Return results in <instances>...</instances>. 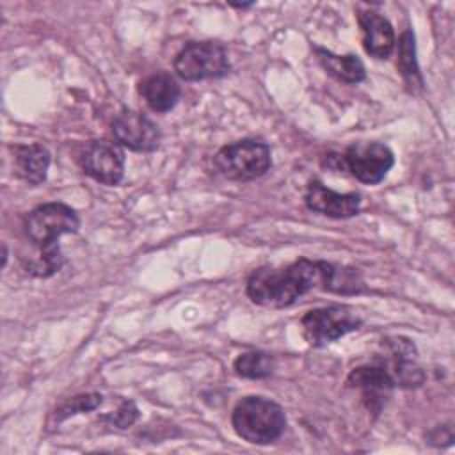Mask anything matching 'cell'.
Wrapping results in <instances>:
<instances>
[{
  "mask_svg": "<svg viewBox=\"0 0 455 455\" xmlns=\"http://www.w3.org/2000/svg\"><path fill=\"white\" fill-rule=\"evenodd\" d=\"M318 62L322 64V68L332 75L334 78H338L339 82L345 84H359L364 80L366 71L364 66L361 62V59L354 53L348 55H336L329 50L323 48H315Z\"/></svg>",
  "mask_w": 455,
  "mask_h": 455,
  "instance_id": "2e32d148",
  "label": "cell"
},
{
  "mask_svg": "<svg viewBox=\"0 0 455 455\" xmlns=\"http://www.w3.org/2000/svg\"><path fill=\"white\" fill-rule=\"evenodd\" d=\"M341 165L361 183H380L395 164L393 151L380 142H354L339 158Z\"/></svg>",
  "mask_w": 455,
  "mask_h": 455,
  "instance_id": "52a82bcc",
  "label": "cell"
},
{
  "mask_svg": "<svg viewBox=\"0 0 455 455\" xmlns=\"http://www.w3.org/2000/svg\"><path fill=\"white\" fill-rule=\"evenodd\" d=\"M347 384L350 387H357L363 391V398L368 402V407L373 411H379L389 391L393 389L395 382L389 375V371L382 364H368L354 368L347 379Z\"/></svg>",
  "mask_w": 455,
  "mask_h": 455,
  "instance_id": "7c38bea8",
  "label": "cell"
},
{
  "mask_svg": "<svg viewBox=\"0 0 455 455\" xmlns=\"http://www.w3.org/2000/svg\"><path fill=\"white\" fill-rule=\"evenodd\" d=\"M233 368L243 379H263L274 373L275 359L263 352H245L235 359Z\"/></svg>",
  "mask_w": 455,
  "mask_h": 455,
  "instance_id": "e0dca14e",
  "label": "cell"
},
{
  "mask_svg": "<svg viewBox=\"0 0 455 455\" xmlns=\"http://www.w3.org/2000/svg\"><path fill=\"white\" fill-rule=\"evenodd\" d=\"M363 320L347 306H329L307 311L302 320V336L313 347H323L359 329Z\"/></svg>",
  "mask_w": 455,
  "mask_h": 455,
  "instance_id": "8992f818",
  "label": "cell"
},
{
  "mask_svg": "<svg viewBox=\"0 0 455 455\" xmlns=\"http://www.w3.org/2000/svg\"><path fill=\"white\" fill-rule=\"evenodd\" d=\"M139 91L149 108L155 112H169L180 100V87L167 73H156L144 78Z\"/></svg>",
  "mask_w": 455,
  "mask_h": 455,
  "instance_id": "9a60e30c",
  "label": "cell"
},
{
  "mask_svg": "<svg viewBox=\"0 0 455 455\" xmlns=\"http://www.w3.org/2000/svg\"><path fill=\"white\" fill-rule=\"evenodd\" d=\"M229 69L226 50L213 41H192L174 59V71L187 82L224 76Z\"/></svg>",
  "mask_w": 455,
  "mask_h": 455,
  "instance_id": "5b68a950",
  "label": "cell"
},
{
  "mask_svg": "<svg viewBox=\"0 0 455 455\" xmlns=\"http://www.w3.org/2000/svg\"><path fill=\"white\" fill-rule=\"evenodd\" d=\"M23 265H25L27 272H30L37 277H50L62 265V254H60L59 243L37 247V252L34 256L23 258Z\"/></svg>",
  "mask_w": 455,
  "mask_h": 455,
  "instance_id": "d6986e66",
  "label": "cell"
},
{
  "mask_svg": "<svg viewBox=\"0 0 455 455\" xmlns=\"http://www.w3.org/2000/svg\"><path fill=\"white\" fill-rule=\"evenodd\" d=\"M398 69L402 76L405 78L407 85L411 87H421V75L416 62V46H414V36L411 30H405L400 36L398 43Z\"/></svg>",
  "mask_w": 455,
  "mask_h": 455,
  "instance_id": "ac0fdd59",
  "label": "cell"
},
{
  "mask_svg": "<svg viewBox=\"0 0 455 455\" xmlns=\"http://www.w3.org/2000/svg\"><path fill=\"white\" fill-rule=\"evenodd\" d=\"M217 171L231 181H251L263 176L272 165L270 148L256 139L228 144L213 156Z\"/></svg>",
  "mask_w": 455,
  "mask_h": 455,
  "instance_id": "3957f363",
  "label": "cell"
},
{
  "mask_svg": "<svg viewBox=\"0 0 455 455\" xmlns=\"http://www.w3.org/2000/svg\"><path fill=\"white\" fill-rule=\"evenodd\" d=\"M27 238L36 247L57 243L62 235L76 233L80 219L76 212L64 203H46L34 208L23 222Z\"/></svg>",
  "mask_w": 455,
  "mask_h": 455,
  "instance_id": "277c9868",
  "label": "cell"
},
{
  "mask_svg": "<svg viewBox=\"0 0 455 455\" xmlns=\"http://www.w3.org/2000/svg\"><path fill=\"white\" fill-rule=\"evenodd\" d=\"M116 142L132 151H155L160 144V130L155 121L135 110H123L112 123Z\"/></svg>",
  "mask_w": 455,
  "mask_h": 455,
  "instance_id": "ba28073f",
  "label": "cell"
},
{
  "mask_svg": "<svg viewBox=\"0 0 455 455\" xmlns=\"http://www.w3.org/2000/svg\"><path fill=\"white\" fill-rule=\"evenodd\" d=\"M327 261L300 258L284 268L261 267L247 279V297L263 307H288L313 288L325 286Z\"/></svg>",
  "mask_w": 455,
  "mask_h": 455,
  "instance_id": "6da1fadb",
  "label": "cell"
},
{
  "mask_svg": "<svg viewBox=\"0 0 455 455\" xmlns=\"http://www.w3.org/2000/svg\"><path fill=\"white\" fill-rule=\"evenodd\" d=\"M12 158H14V171L16 174L32 185H39L46 180L48 167H50V153L41 144H28V146H14Z\"/></svg>",
  "mask_w": 455,
  "mask_h": 455,
  "instance_id": "5bb4252c",
  "label": "cell"
},
{
  "mask_svg": "<svg viewBox=\"0 0 455 455\" xmlns=\"http://www.w3.org/2000/svg\"><path fill=\"white\" fill-rule=\"evenodd\" d=\"M357 20L366 53L375 59H387L395 50V32L391 23L373 11L359 12Z\"/></svg>",
  "mask_w": 455,
  "mask_h": 455,
  "instance_id": "4fadbf2b",
  "label": "cell"
},
{
  "mask_svg": "<svg viewBox=\"0 0 455 455\" xmlns=\"http://www.w3.org/2000/svg\"><path fill=\"white\" fill-rule=\"evenodd\" d=\"M137 416H139V411H137L135 403L133 402H123L121 407L114 414L105 416V419H108L112 425H116L119 428H126L137 419Z\"/></svg>",
  "mask_w": 455,
  "mask_h": 455,
  "instance_id": "44dd1931",
  "label": "cell"
},
{
  "mask_svg": "<svg viewBox=\"0 0 455 455\" xmlns=\"http://www.w3.org/2000/svg\"><path fill=\"white\" fill-rule=\"evenodd\" d=\"M306 206L316 213L332 217V219H348L359 213L361 210V196L355 192L339 194L320 181H311L304 194Z\"/></svg>",
  "mask_w": 455,
  "mask_h": 455,
  "instance_id": "8fae6325",
  "label": "cell"
},
{
  "mask_svg": "<svg viewBox=\"0 0 455 455\" xmlns=\"http://www.w3.org/2000/svg\"><path fill=\"white\" fill-rule=\"evenodd\" d=\"M238 437L251 444H270L286 428V416L279 403L265 396L242 398L231 414Z\"/></svg>",
  "mask_w": 455,
  "mask_h": 455,
  "instance_id": "7a4b0ae2",
  "label": "cell"
},
{
  "mask_svg": "<svg viewBox=\"0 0 455 455\" xmlns=\"http://www.w3.org/2000/svg\"><path fill=\"white\" fill-rule=\"evenodd\" d=\"M384 363H380L391 375L395 386L418 387L425 375L416 363V347L407 338H389L382 343Z\"/></svg>",
  "mask_w": 455,
  "mask_h": 455,
  "instance_id": "30bf717a",
  "label": "cell"
},
{
  "mask_svg": "<svg viewBox=\"0 0 455 455\" xmlns=\"http://www.w3.org/2000/svg\"><path fill=\"white\" fill-rule=\"evenodd\" d=\"M103 396L98 395V393H87V395H78V396H73L71 400H68L66 403H62L59 409H57V421L68 418V416H73V414H78V412H85V411H92L96 409L98 405H101V400Z\"/></svg>",
  "mask_w": 455,
  "mask_h": 455,
  "instance_id": "ffe728a7",
  "label": "cell"
},
{
  "mask_svg": "<svg viewBox=\"0 0 455 455\" xmlns=\"http://www.w3.org/2000/svg\"><path fill=\"white\" fill-rule=\"evenodd\" d=\"M82 167L87 176L103 185H117L124 174V153L119 144L92 140L82 155Z\"/></svg>",
  "mask_w": 455,
  "mask_h": 455,
  "instance_id": "9c48e42d",
  "label": "cell"
}]
</instances>
